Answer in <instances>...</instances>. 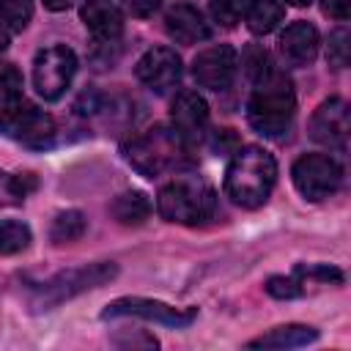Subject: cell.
Wrapping results in <instances>:
<instances>
[{
	"mask_svg": "<svg viewBox=\"0 0 351 351\" xmlns=\"http://www.w3.org/2000/svg\"><path fill=\"white\" fill-rule=\"evenodd\" d=\"M123 5L132 16H151L162 5V0H123Z\"/></svg>",
	"mask_w": 351,
	"mask_h": 351,
	"instance_id": "f1b7e54d",
	"label": "cell"
},
{
	"mask_svg": "<svg viewBox=\"0 0 351 351\" xmlns=\"http://www.w3.org/2000/svg\"><path fill=\"white\" fill-rule=\"evenodd\" d=\"M151 200L145 192L140 189H129V192H121L112 203H110V214L112 219H118L121 225H143L148 217H151Z\"/></svg>",
	"mask_w": 351,
	"mask_h": 351,
	"instance_id": "ac0fdd59",
	"label": "cell"
},
{
	"mask_svg": "<svg viewBox=\"0 0 351 351\" xmlns=\"http://www.w3.org/2000/svg\"><path fill=\"white\" fill-rule=\"evenodd\" d=\"M19 74L11 69V66H3L0 69V112L8 107V104H14L16 99H22L19 96Z\"/></svg>",
	"mask_w": 351,
	"mask_h": 351,
	"instance_id": "83f0119b",
	"label": "cell"
},
{
	"mask_svg": "<svg viewBox=\"0 0 351 351\" xmlns=\"http://www.w3.org/2000/svg\"><path fill=\"white\" fill-rule=\"evenodd\" d=\"M285 3H291V5H296V8H304V5H310L313 0H285Z\"/></svg>",
	"mask_w": 351,
	"mask_h": 351,
	"instance_id": "d6a6232c",
	"label": "cell"
},
{
	"mask_svg": "<svg viewBox=\"0 0 351 351\" xmlns=\"http://www.w3.org/2000/svg\"><path fill=\"white\" fill-rule=\"evenodd\" d=\"M293 112H296V93L282 71L269 69L263 77L255 80V90L247 101V121L258 134L263 137L285 134L291 129Z\"/></svg>",
	"mask_w": 351,
	"mask_h": 351,
	"instance_id": "3957f363",
	"label": "cell"
},
{
	"mask_svg": "<svg viewBox=\"0 0 351 351\" xmlns=\"http://www.w3.org/2000/svg\"><path fill=\"white\" fill-rule=\"evenodd\" d=\"M318 340V332L313 326L304 324H285V326H274L266 335L255 337L247 343V348H299Z\"/></svg>",
	"mask_w": 351,
	"mask_h": 351,
	"instance_id": "e0dca14e",
	"label": "cell"
},
{
	"mask_svg": "<svg viewBox=\"0 0 351 351\" xmlns=\"http://www.w3.org/2000/svg\"><path fill=\"white\" fill-rule=\"evenodd\" d=\"M123 156L140 176L156 178L189 165V143L173 126L156 123L129 137L123 143Z\"/></svg>",
	"mask_w": 351,
	"mask_h": 351,
	"instance_id": "7a4b0ae2",
	"label": "cell"
},
{
	"mask_svg": "<svg viewBox=\"0 0 351 351\" xmlns=\"http://www.w3.org/2000/svg\"><path fill=\"white\" fill-rule=\"evenodd\" d=\"M285 16V8L280 0H250L247 3V11H244V19H247V27L255 33V36H263V33H271Z\"/></svg>",
	"mask_w": 351,
	"mask_h": 351,
	"instance_id": "d6986e66",
	"label": "cell"
},
{
	"mask_svg": "<svg viewBox=\"0 0 351 351\" xmlns=\"http://www.w3.org/2000/svg\"><path fill=\"white\" fill-rule=\"evenodd\" d=\"M318 30L310 22H291L280 36V52L291 66H307L318 55Z\"/></svg>",
	"mask_w": 351,
	"mask_h": 351,
	"instance_id": "9a60e30c",
	"label": "cell"
},
{
	"mask_svg": "<svg viewBox=\"0 0 351 351\" xmlns=\"http://www.w3.org/2000/svg\"><path fill=\"white\" fill-rule=\"evenodd\" d=\"M217 195L200 176H176L156 195V211L176 225H203L214 217Z\"/></svg>",
	"mask_w": 351,
	"mask_h": 351,
	"instance_id": "277c9868",
	"label": "cell"
},
{
	"mask_svg": "<svg viewBox=\"0 0 351 351\" xmlns=\"http://www.w3.org/2000/svg\"><path fill=\"white\" fill-rule=\"evenodd\" d=\"M134 74L143 85H148L151 90L156 93H165L170 88L178 85L181 80V58L176 55V49L170 47H154L148 49L137 66H134Z\"/></svg>",
	"mask_w": 351,
	"mask_h": 351,
	"instance_id": "7c38bea8",
	"label": "cell"
},
{
	"mask_svg": "<svg viewBox=\"0 0 351 351\" xmlns=\"http://www.w3.org/2000/svg\"><path fill=\"white\" fill-rule=\"evenodd\" d=\"M33 16V0H0V19L11 30H25Z\"/></svg>",
	"mask_w": 351,
	"mask_h": 351,
	"instance_id": "cb8c5ba5",
	"label": "cell"
},
{
	"mask_svg": "<svg viewBox=\"0 0 351 351\" xmlns=\"http://www.w3.org/2000/svg\"><path fill=\"white\" fill-rule=\"evenodd\" d=\"M118 274V266L112 261H99V263H88V266H77V269H66L58 271L52 280L41 282L30 299L33 310H52L85 291H93L104 282H110Z\"/></svg>",
	"mask_w": 351,
	"mask_h": 351,
	"instance_id": "5b68a950",
	"label": "cell"
},
{
	"mask_svg": "<svg viewBox=\"0 0 351 351\" xmlns=\"http://www.w3.org/2000/svg\"><path fill=\"white\" fill-rule=\"evenodd\" d=\"M33 186H36V178L30 173L27 176H11V173L0 170V208L19 206Z\"/></svg>",
	"mask_w": 351,
	"mask_h": 351,
	"instance_id": "44dd1931",
	"label": "cell"
},
{
	"mask_svg": "<svg viewBox=\"0 0 351 351\" xmlns=\"http://www.w3.org/2000/svg\"><path fill=\"white\" fill-rule=\"evenodd\" d=\"M239 69V52L230 44H214L192 60V77L200 88L208 90H228Z\"/></svg>",
	"mask_w": 351,
	"mask_h": 351,
	"instance_id": "30bf717a",
	"label": "cell"
},
{
	"mask_svg": "<svg viewBox=\"0 0 351 351\" xmlns=\"http://www.w3.org/2000/svg\"><path fill=\"white\" fill-rule=\"evenodd\" d=\"M277 181V162L261 145H241L225 170V195L241 208H258L269 200Z\"/></svg>",
	"mask_w": 351,
	"mask_h": 351,
	"instance_id": "6da1fadb",
	"label": "cell"
},
{
	"mask_svg": "<svg viewBox=\"0 0 351 351\" xmlns=\"http://www.w3.org/2000/svg\"><path fill=\"white\" fill-rule=\"evenodd\" d=\"M165 30L178 44H197V41H206L211 36V25L206 22V16L189 3H178L167 11Z\"/></svg>",
	"mask_w": 351,
	"mask_h": 351,
	"instance_id": "5bb4252c",
	"label": "cell"
},
{
	"mask_svg": "<svg viewBox=\"0 0 351 351\" xmlns=\"http://www.w3.org/2000/svg\"><path fill=\"white\" fill-rule=\"evenodd\" d=\"M170 121H173V129L186 143L200 140L206 134V126H208V104H206V99L200 93H195V90H181L173 99Z\"/></svg>",
	"mask_w": 351,
	"mask_h": 351,
	"instance_id": "4fadbf2b",
	"label": "cell"
},
{
	"mask_svg": "<svg viewBox=\"0 0 351 351\" xmlns=\"http://www.w3.org/2000/svg\"><path fill=\"white\" fill-rule=\"evenodd\" d=\"M266 293L274 299H296L304 293V285L296 277H269L266 280Z\"/></svg>",
	"mask_w": 351,
	"mask_h": 351,
	"instance_id": "4316f807",
	"label": "cell"
},
{
	"mask_svg": "<svg viewBox=\"0 0 351 351\" xmlns=\"http://www.w3.org/2000/svg\"><path fill=\"white\" fill-rule=\"evenodd\" d=\"M30 228L19 219H5L0 222V255H16L30 247Z\"/></svg>",
	"mask_w": 351,
	"mask_h": 351,
	"instance_id": "7402d4cb",
	"label": "cell"
},
{
	"mask_svg": "<svg viewBox=\"0 0 351 351\" xmlns=\"http://www.w3.org/2000/svg\"><path fill=\"white\" fill-rule=\"evenodd\" d=\"M5 47H8V30H5L3 25H0V52H3Z\"/></svg>",
	"mask_w": 351,
	"mask_h": 351,
	"instance_id": "1f68e13d",
	"label": "cell"
},
{
	"mask_svg": "<svg viewBox=\"0 0 351 351\" xmlns=\"http://www.w3.org/2000/svg\"><path fill=\"white\" fill-rule=\"evenodd\" d=\"M82 233H85V214L77 211V208L60 211V214L52 219V228H49V239H52L55 244H71V241H77Z\"/></svg>",
	"mask_w": 351,
	"mask_h": 351,
	"instance_id": "ffe728a7",
	"label": "cell"
},
{
	"mask_svg": "<svg viewBox=\"0 0 351 351\" xmlns=\"http://www.w3.org/2000/svg\"><path fill=\"white\" fill-rule=\"evenodd\" d=\"M326 58L335 69H346L348 66V30L346 27H337L329 33V49H326Z\"/></svg>",
	"mask_w": 351,
	"mask_h": 351,
	"instance_id": "484cf974",
	"label": "cell"
},
{
	"mask_svg": "<svg viewBox=\"0 0 351 351\" xmlns=\"http://www.w3.org/2000/svg\"><path fill=\"white\" fill-rule=\"evenodd\" d=\"M0 126L8 137H14L25 148H36V151L52 148L55 134H58L52 115H47L44 110H38L22 99H16L14 104H8L0 112Z\"/></svg>",
	"mask_w": 351,
	"mask_h": 351,
	"instance_id": "52a82bcc",
	"label": "cell"
},
{
	"mask_svg": "<svg viewBox=\"0 0 351 351\" xmlns=\"http://www.w3.org/2000/svg\"><path fill=\"white\" fill-rule=\"evenodd\" d=\"M293 277L307 285V282H321V285H340L343 282V271L326 263H310V266H296Z\"/></svg>",
	"mask_w": 351,
	"mask_h": 351,
	"instance_id": "603a6c76",
	"label": "cell"
},
{
	"mask_svg": "<svg viewBox=\"0 0 351 351\" xmlns=\"http://www.w3.org/2000/svg\"><path fill=\"white\" fill-rule=\"evenodd\" d=\"M77 74V55L66 44H49L36 52L33 88L44 101H58Z\"/></svg>",
	"mask_w": 351,
	"mask_h": 351,
	"instance_id": "8992f818",
	"label": "cell"
},
{
	"mask_svg": "<svg viewBox=\"0 0 351 351\" xmlns=\"http://www.w3.org/2000/svg\"><path fill=\"white\" fill-rule=\"evenodd\" d=\"M348 129H351L348 104L340 96H332V99L321 101L318 110L310 118V137L315 143L326 145V148H335V151H346V145H348Z\"/></svg>",
	"mask_w": 351,
	"mask_h": 351,
	"instance_id": "8fae6325",
	"label": "cell"
},
{
	"mask_svg": "<svg viewBox=\"0 0 351 351\" xmlns=\"http://www.w3.org/2000/svg\"><path fill=\"white\" fill-rule=\"evenodd\" d=\"M247 3L250 0H211L208 11H211L214 22H219L225 27H233L236 22H241V16L247 11Z\"/></svg>",
	"mask_w": 351,
	"mask_h": 351,
	"instance_id": "d4e9b609",
	"label": "cell"
},
{
	"mask_svg": "<svg viewBox=\"0 0 351 351\" xmlns=\"http://www.w3.org/2000/svg\"><path fill=\"white\" fill-rule=\"evenodd\" d=\"M293 186L304 200L332 197L343 184V167L329 154H302L291 167Z\"/></svg>",
	"mask_w": 351,
	"mask_h": 351,
	"instance_id": "ba28073f",
	"label": "cell"
},
{
	"mask_svg": "<svg viewBox=\"0 0 351 351\" xmlns=\"http://www.w3.org/2000/svg\"><path fill=\"white\" fill-rule=\"evenodd\" d=\"M321 8H324V14L332 16V19H340V22L348 19V0H324Z\"/></svg>",
	"mask_w": 351,
	"mask_h": 351,
	"instance_id": "f546056e",
	"label": "cell"
},
{
	"mask_svg": "<svg viewBox=\"0 0 351 351\" xmlns=\"http://www.w3.org/2000/svg\"><path fill=\"white\" fill-rule=\"evenodd\" d=\"M118 315H134L145 321H156L173 329H184L197 318V307H173L159 299H145V296H123L115 299L104 307L101 318H118Z\"/></svg>",
	"mask_w": 351,
	"mask_h": 351,
	"instance_id": "9c48e42d",
	"label": "cell"
},
{
	"mask_svg": "<svg viewBox=\"0 0 351 351\" xmlns=\"http://www.w3.org/2000/svg\"><path fill=\"white\" fill-rule=\"evenodd\" d=\"M74 0H44V5L49 8V11H63V8H69Z\"/></svg>",
	"mask_w": 351,
	"mask_h": 351,
	"instance_id": "4dcf8cb0",
	"label": "cell"
},
{
	"mask_svg": "<svg viewBox=\"0 0 351 351\" xmlns=\"http://www.w3.org/2000/svg\"><path fill=\"white\" fill-rule=\"evenodd\" d=\"M80 16L85 27L101 41H115L123 33V14L112 0H85Z\"/></svg>",
	"mask_w": 351,
	"mask_h": 351,
	"instance_id": "2e32d148",
	"label": "cell"
}]
</instances>
